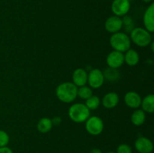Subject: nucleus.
<instances>
[{
  "label": "nucleus",
  "instance_id": "23",
  "mask_svg": "<svg viewBox=\"0 0 154 153\" xmlns=\"http://www.w3.org/2000/svg\"><path fill=\"white\" fill-rule=\"evenodd\" d=\"M10 141V137L7 132L0 130V147L7 146Z\"/></svg>",
  "mask_w": 154,
  "mask_h": 153
},
{
  "label": "nucleus",
  "instance_id": "13",
  "mask_svg": "<svg viewBox=\"0 0 154 153\" xmlns=\"http://www.w3.org/2000/svg\"><path fill=\"white\" fill-rule=\"evenodd\" d=\"M88 73L84 68H78L74 70L72 74V80L73 83L77 87H81L86 86L87 83Z\"/></svg>",
  "mask_w": 154,
  "mask_h": 153
},
{
  "label": "nucleus",
  "instance_id": "17",
  "mask_svg": "<svg viewBox=\"0 0 154 153\" xmlns=\"http://www.w3.org/2000/svg\"><path fill=\"white\" fill-rule=\"evenodd\" d=\"M146 119V114L142 110H136L131 116V122L135 126H141L144 123Z\"/></svg>",
  "mask_w": 154,
  "mask_h": 153
},
{
  "label": "nucleus",
  "instance_id": "26",
  "mask_svg": "<svg viewBox=\"0 0 154 153\" xmlns=\"http://www.w3.org/2000/svg\"><path fill=\"white\" fill-rule=\"evenodd\" d=\"M0 153H14L11 148L9 147L4 146V147H0Z\"/></svg>",
  "mask_w": 154,
  "mask_h": 153
},
{
  "label": "nucleus",
  "instance_id": "18",
  "mask_svg": "<svg viewBox=\"0 0 154 153\" xmlns=\"http://www.w3.org/2000/svg\"><path fill=\"white\" fill-rule=\"evenodd\" d=\"M53 124L51 118L48 117H44L41 118L37 124V129L41 133H48L52 129Z\"/></svg>",
  "mask_w": 154,
  "mask_h": 153
},
{
  "label": "nucleus",
  "instance_id": "8",
  "mask_svg": "<svg viewBox=\"0 0 154 153\" xmlns=\"http://www.w3.org/2000/svg\"><path fill=\"white\" fill-rule=\"evenodd\" d=\"M106 62L109 68H119L124 64V53L117 50L111 51L107 56Z\"/></svg>",
  "mask_w": 154,
  "mask_h": 153
},
{
  "label": "nucleus",
  "instance_id": "29",
  "mask_svg": "<svg viewBox=\"0 0 154 153\" xmlns=\"http://www.w3.org/2000/svg\"><path fill=\"white\" fill-rule=\"evenodd\" d=\"M106 153H116V152H106Z\"/></svg>",
  "mask_w": 154,
  "mask_h": 153
},
{
  "label": "nucleus",
  "instance_id": "6",
  "mask_svg": "<svg viewBox=\"0 0 154 153\" xmlns=\"http://www.w3.org/2000/svg\"><path fill=\"white\" fill-rule=\"evenodd\" d=\"M103 72L98 68L92 69L88 74L87 83L91 88H99L105 82Z\"/></svg>",
  "mask_w": 154,
  "mask_h": 153
},
{
  "label": "nucleus",
  "instance_id": "16",
  "mask_svg": "<svg viewBox=\"0 0 154 153\" xmlns=\"http://www.w3.org/2000/svg\"><path fill=\"white\" fill-rule=\"evenodd\" d=\"M142 110L148 113H153L154 112V95L152 94L145 96L142 99L141 104Z\"/></svg>",
  "mask_w": 154,
  "mask_h": 153
},
{
  "label": "nucleus",
  "instance_id": "10",
  "mask_svg": "<svg viewBox=\"0 0 154 153\" xmlns=\"http://www.w3.org/2000/svg\"><path fill=\"white\" fill-rule=\"evenodd\" d=\"M105 28L111 34L118 32L122 29V18L115 15L110 16L105 21Z\"/></svg>",
  "mask_w": 154,
  "mask_h": 153
},
{
  "label": "nucleus",
  "instance_id": "28",
  "mask_svg": "<svg viewBox=\"0 0 154 153\" xmlns=\"http://www.w3.org/2000/svg\"><path fill=\"white\" fill-rule=\"evenodd\" d=\"M142 1L145 3H150V2H151L152 0H142Z\"/></svg>",
  "mask_w": 154,
  "mask_h": 153
},
{
  "label": "nucleus",
  "instance_id": "20",
  "mask_svg": "<svg viewBox=\"0 0 154 153\" xmlns=\"http://www.w3.org/2000/svg\"><path fill=\"white\" fill-rule=\"evenodd\" d=\"M135 28V23L132 18L129 16H123L122 19V28H123L125 33H130Z\"/></svg>",
  "mask_w": 154,
  "mask_h": 153
},
{
  "label": "nucleus",
  "instance_id": "24",
  "mask_svg": "<svg viewBox=\"0 0 154 153\" xmlns=\"http://www.w3.org/2000/svg\"><path fill=\"white\" fill-rule=\"evenodd\" d=\"M116 153H132V149L128 144L122 143L117 146Z\"/></svg>",
  "mask_w": 154,
  "mask_h": 153
},
{
  "label": "nucleus",
  "instance_id": "11",
  "mask_svg": "<svg viewBox=\"0 0 154 153\" xmlns=\"http://www.w3.org/2000/svg\"><path fill=\"white\" fill-rule=\"evenodd\" d=\"M141 97L136 92L130 91L126 93L124 96V101L126 106L132 109H138L141 106Z\"/></svg>",
  "mask_w": 154,
  "mask_h": 153
},
{
  "label": "nucleus",
  "instance_id": "27",
  "mask_svg": "<svg viewBox=\"0 0 154 153\" xmlns=\"http://www.w3.org/2000/svg\"><path fill=\"white\" fill-rule=\"evenodd\" d=\"M90 153H102V150L98 148H94L90 151Z\"/></svg>",
  "mask_w": 154,
  "mask_h": 153
},
{
  "label": "nucleus",
  "instance_id": "12",
  "mask_svg": "<svg viewBox=\"0 0 154 153\" xmlns=\"http://www.w3.org/2000/svg\"><path fill=\"white\" fill-rule=\"evenodd\" d=\"M144 25L145 29L149 32L152 33L154 32V4L151 3L145 10L144 14Z\"/></svg>",
  "mask_w": 154,
  "mask_h": 153
},
{
  "label": "nucleus",
  "instance_id": "5",
  "mask_svg": "<svg viewBox=\"0 0 154 153\" xmlns=\"http://www.w3.org/2000/svg\"><path fill=\"white\" fill-rule=\"evenodd\" d=\"M86 130L93 136H98L104 130V122L102 118L96 116H90L85 122Z\"/></svg>",
  "mask_w": 154,
  "mask_h": 153
},
{
  "label": "nucleus",
  "instance_id": "21",
  "mask_svg": "<svg viewBox=\"0 0 154 153\" xmlns=\"http://www.w3.org/2000/svg\"><path fill=\"white\" fill-rule=\"evenodd\" d=\"M100 98L98 96L93 95V94L91 97H90L86 100L85 105L90 110H96L97 108H99V106H100Z\"/></svg>",
  "mask_w": 154,
  "mask_h": 153
},
{
  "label": "nucleus",
  "instance_id": "4",
  "mask_svg": "<svg viewBox=\"0 0 154 153\" xmlns=\"http://www.w3.org/2000/svg\"><path fill=\"white\" fill-rule=\"evenodd\" d=\"M129 38L131 41L141 47H146L152 42V36L150 32L141 27H135L130 32Z\"/></svg>",
  "mask_w": 154,
  "mask_h": 153
},
{
  "label": "nucleus",
  "instance_id": "9",
  "mask_svg": "<svg viewBox=\"0 0 154 153\" xmlns=\"http://www.w3.org/2000/svg\"><path fill=\"white\" fill-rule=\"evenodd\" d=\"M135 148L139 153H151L153 150V143L145 136H140L135 140Z\"/></svg>",
  "mask_w": 154,
  "mask_h": 153
},
{
  "label": "nucleus",
  "instance_id": "22",
  "mask_svg": "<svg viewBox=\"0 0 154 153\" xmlns=\"http://www.w3.org/2000/svg\"><path fill=\"white\" fill-rule=\"evenodd\" d=\"M93 95V90L90 86H84L78 88V96L84 100H87Z\"/></svg>",
  "mask_w": 154,
  "mask_h": 153
},
{
  "label": "nucleus",
  "instance_id": "7",
  "mask_svg": "<svg viewBox=\"0 0 154 153\" xmlns=\"http://www.w3.org/2000/svg\"><path fill=\"white\" fill-rule=\"evenodd\" d=\"M130 10L129 0H114L111 4V10L115 16H123Z\"/></svg>",
  "mask_w": 154,
  "mask_h": 153
},
{
  "label": "nucleus",
  "instance_id": "2",
  "mask_svg": "<svg viewBox=\"0 0 154 153\" xmlns=\"http://www.w3.org/2000/svg\"><path fill=\"white\" fill-rule=\"evenodd\" d=\"M131 39L129 34L125 32H116L112 34L110 38V44L114 50L119 51L121 52H125L128 50L130 49Z\"/></svg>",
  "mask_w": 154,
  "mask_h": 153
},
{
  "label": "nucleus",
  "instance_id": "14",
  "mask_svg": "<svg viewBox=\"0 0 154 153\" xmlns=\"http://www.w3.org/2000/svg\"><path fill=\"white\" fill-rule=\"evenodd\" d=\"M119 100H120V98H119L118 94L114 92H111L104 95L102 100V104L104 107L107 109H112L117 106Z\"/></svg>",
  "mask_w": 154,
  "mask_h": 153
},
{
  "label": "nucleus",
  "instance_id": "3",
  "mask_svg": "<svg viewBox=\"0 0 154 153\" xmlns=\"http://www.w3.org/2000/svg\"><path fill=\"white\" fill-rule=\"evenodd\" d=\"M69 116L75 122L82 123L90 116V110L84 104H74L69 109Z\"/></svg>",
  "mask_w": 154,
  "mask_h": 153
},
{
  "label": "nucleus",
  "instance_id": "1",
  "mask_svg": "<svg viewBox=\"0 0 154 153\" xmlns=\"http://www.w3.org/2000/svg\"><path fill=\"white\" fill-rule=\"evenodd\" d=\"M56 95L62 102L72 103L78 97V87L73 82H63L56 88Z\"/></svg>",
  "mask_w": 154,
  "mask_h": 153
},
{
  "label": "nucleus",
  "instance_id": "19",
  "mask_svg": "<svg viewBox=\"0 0 154 153\" xmlns=\"http://www.w3.org/2000/svg\"><path fill=\"white\" fill-rule=\"evenodd\" d=\"M103 75L105 80L109 81V82H114V81L117 80L120 76V74L117 70V69L111 68L109 67L108 68L105 69V71L103 72Z\"/></svg>",
  "mask_w": 154,
  "mask_h": 153
},
{
  "label": "nucleus",
  "instance_id": "15",
  "mask_svg": "<svg viewBox=\"0 0 154 153\" xmlns=\"http://www.w3.org/2000/svg\"><path fill=\"white\" fill-rule=\"evenodd\" d=\"M140 60L139 54L136 50L133 49H129L125 52L124 62L129 66H135L138 64Z\"/></svg>",
  "mask_w": 154,
  "mask_h": 153
},
{
  "label": "nucleus",
  "instance_id": "25",
  "mask_svg": "<svg viewBox=\"0 0 154 153\" xmlns=\"http://www.w3.org/2000/svg\"><path fill=\"white\" fill-rule=\"evenodd\" d=\"M53 125H59L62 122V118L60 116H55L51 119Z\"/></svg>",
  "mask_w": 154,
  "mask_h": 153
}]
</instances>
